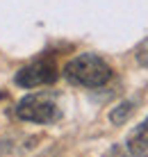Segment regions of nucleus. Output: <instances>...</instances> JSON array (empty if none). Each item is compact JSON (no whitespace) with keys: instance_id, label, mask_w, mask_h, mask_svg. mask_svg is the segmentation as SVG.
<instances>
[{"instance_id":"obj_1","label":"nucleus","mask_w":148,"mask_h":157,"mask_svg":"<svg viewBox=\"0 0 148 157\" xmlns=\"http://www.w3.org/2000/svg\"><path fill=\"white\" fill-rule=\"evenodd\" d=\"M64 75L73 84L96 89V86H103L112 80V66L96 52H84V55L73 57L64 66Z\"/></svg>"},{"instance_id":"obj_2","label":"nucleus","mask_w":148,"mask_h":157,"mask_svg":"<svg viewBox=\"0 0 148 157\" xmlns=\"http://www.w3.org/2000/svg\"><path fill=\"white\" fill-rule=\"evenodd\" d=\"M59 105L53 94L41 91V94H30L16 105V116L30 123H53L59 118Z\"/></svg>"},{"instance_id":"obj_3","label":"nucleus","mask_w":148,"mask_h":157,"mask_svg":"<svg viewBox=\"0 0 148 157\" xmlns=\"http://www.w3.org/2000/svg\"><path fill=\"white\" fill-rule=\"evenodd\" d=\"M57 66L53 59H37V62L23 66L16 73V84L23 89H34V86H43V84H53L57 80Z\"/></svg>"},{"instance_id":"obj_4","label":"nucleus","mask_w":148,"mask_h":157,"mask_svg":"<svg viewBox=\"0 0 148 157\" xmlns=\"http://www.w3.org/2000/svg\"><path fill=\"white\" fill-rule=\"evenodd\" d=\"M125 144L132 157H148V116L128 134Z\"/></svg>"},{"instance_id":"obj_5","label":"nucleus","mask_w":148,"mask_h":157,"mask_svg":"<svg viewBox=\"0 0 148 157\" xmlns=\"http://www.w3.org/2000/svg\"><path fill=\"white\" fill-rule=\"evenodd\" d=\"M132 112H134V102L132 100H123V102H119V105L109 112V121H112L114 125H121V123H125L130 118Z\"/></svg>"},{"instance_id":"obj_6","label":"nucleus","mask_w":148,"mask_h":157,"mask_svg":"<svg viewBox=\"0 0 148 157\" xmlns=\"http://www.w3.org/2000/svg\"><path fill=\"white\" fill-rule=\"evenodd\" d=\"M137 62H139L141 66H148V36L139 43V48H137Z\"/></svg>"}]
</instances>
